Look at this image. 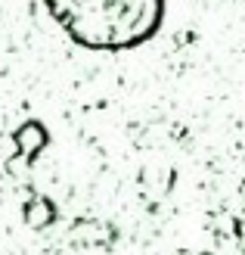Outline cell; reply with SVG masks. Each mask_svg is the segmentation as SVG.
<instances>
[{
	"label": "cell",
	"mask_w": 245,
	"mask_h": 255,
	"mask_svg": "<svg viewBox=\"0 0 245 255\" xmlns=\"http://www.w3.org/2000/svg\"><path fill=\"white\" fill-rule=\"evenodd\" d=\"M53 22L78 47L121 53L156 37L164 0H44Z\"/></svg>",
	"instance_id": "6da1fadb"
}]
</instances>
